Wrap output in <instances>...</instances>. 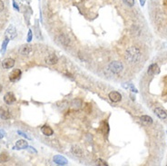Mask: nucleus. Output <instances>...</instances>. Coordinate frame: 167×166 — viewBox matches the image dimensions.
Instances as JSON below:
<instances>
[{"label":"nucleus","mask_w":167,"mask_h":166,"mask_svg":"<svg viewBox=\"0 0 167 166\" xmlns=\"http://www.w3.org/2000/svg\"><path fill=\"white\" fill-rule=\"evenodd\" d=\"M124 58L128 63H130V64H136L141 58L140 50L135 47H129L125 52Z\"/></svg>","instance_id":"nucleus-1"},{"label":"nucleus","mask_w":167,"mask_h":166,"mask_svg":"<svg viewBox=\"0 0 167 166\" xmlns=\"http://www.w3.org/2000/svg\"><path fill=\"white\" fill-rule=\"evenodd\" d=\"M109 69H110V71L113 74H118L123 71L124 65H123L122 63L119 62V61H114V62L110 63V65H109Z\"/></svg>","instance_id":"nucleus-2"},{"label":"nucleus","mask_w":167,"mask_h":166,"mask_svg":"<svg viewBox=\"0 0 167 166\" xmlns=\"http://www.w3.org/2000/svg\"><path fill=\"white\" fill-rule=\"evenodd\" d=\"M16 27L13 26V25H10L8 27H7V29L5 30V38H8L9 40H12L14 39L16 36Z\"/></svg>","instance_id":"nucleus-3"},{"label":"nucleus","mask_w":167,"mask_h":166,"mask_svg":"<svg viewBox=\"0 0 167 166\" xmlns=\"http://www.w3.org/2000/svg\"><path fill=\"white\" fill-rule=\"evenodd\" d=\"M22 76V72L20 69H18V68H16V69H14L12 72H11L9 74V80L11 82H16V81H18V80L20 79Z\"/></svg>","instance_id":"nucleus-4"},{"label":"nucleus","mask_w":167,"mask_h":166,"mask_svg":"<svg viewBox=\"0 0 167 166\" xmlns=\"http://www.w3.org/2000/svg\"><path fill=\"white\" fill-rule=\"evenodd\" d=\"M32 51H33V49H32V47L30 45H24L20 47L19 54L23 56H28V55H31Z\"/></svg>","instance_id":"nucleus-5"},{"label":"nucleus","mask_w":167,"mask_h":166,"mask_svg":"<svg viewBox=\"0 0 167 166\" xmlns=\"http://www.w3.org/2000/svg\"><path fill=\"white\" fill-rule=\"evenodd\" d=\"M4 102L7 105H12L16 102V96L13 93H7L4 96Z\"/></svg>","instance_id":"nucleus-6"},{"label":"nucleus","mask_w":167,"mask_h":166,"mask_svg":"<svg viewBox=\"0 0 167 166\" xmlns=\"http://www.w3.org/2000/svg\"><path fill=\"white\" fill-rule=\"evenodd\" d=\"M109 99H110L113 103H118L122 100V95L118 92H111L108 94Z\"/></svg>","instance_id":"nucleus-7"},{"label":"nucleus","mask_w":167,"mask_h":166,"mask_svg":"<svg viewBox=\"0 0 167 166\" xmlns=\"http://www.w3.org/2000/svg\"><path fill=\"white\" fill-rule=\"evenodd\" d=\"M45 61L47 65H55V64H57V62H58V57H57L55 54H51L45 57Z\"/></svg>","instance_id":"nucleus-8"},{"label":"nucleus","mask_w":167,"mask_h":166,"mask_svg":"<svg viewBox=\"0 0 167 166\" xmlns=\"http://www.w3.org/2000/svg\"><path fill=\"white\" fill-rule=\"evenodd\" d=\"M11 117L10 112L7 108L5 107H0V118L3 120H7Z\"/></svg>","instance_id":"nucleus-9"},{"label":"nucleus","mask_w":167,"mask_h":166,"mask_svg":"<svg viewBox=\"0 0 167 166\" xmlns=\"http://www.w3.org/2000/svg\"><path fill=\"white\" fill-rule=\"evenodd\" d=\"M15 65V60L12 58H5L2 62V66L5 69H9V68H12Z\"/></svg>","instance_id":"nucleus-10"},{"label":"nucleus","mask_w":167,"mask_h":166,"mask_svg":"<svg viewBox=\"0 0 167 166\" xmlns=\"http://www.w3.org/2000/svg\"><path fill=\"white\" fill-rule=\"evenodd\" d=\"M148 74L150 76H154V74H157L160 73V69H159V66L156 64H153L150 66L148 67V70H147Z\"/></svg>","instance_id":"nucleus-11"},{"label":"nucleus","mask_w":167,"mask_h":166,"mask_svg":"<svg viewBox=\"0 0 167 166\" xmlns=\"http://www.w3.org/2000/svg\"><path fill=\"white\" fill-rule=\"evenodd\" d=\"M71 152L74 155H76V156H78V157L83 156V150H82V148L78 145H73L71 147Z\"/></svg>","instance_id":"nucleus-12"},{"label":"nucleus","mask_w":167,"mask_h":166,"mask_svg":"<svg viewBox=\"0 0 167 166\" xmlns=\"http://www.w3.org/2000/svg\"><path fill=\"white\" fill-rule=\"evenodd\" d=\"M53 160H54V162L56 164H58V165H66V164H67V160L65 157L61 156V155H55Z\"/></svg>","instance_id":"nucleus-13"},{"label":"nucleus","mask_w":167,"mask_h":166,"mask_svg":"<svg viewBox=\"0 0 167 166\" xmlns=\"http://www.w3.org/2000/svg\"><path fill=\"white\" fill-rule=\"evenodd\" d=\"M41 132H42V134L45 136H51V135H53V134H54L53 129H52L51 127H49L48 125H44V126H42L41 127Z\"/></svg>","instance_id":"nucleus-14"},{"label":"nucleus","mask_w":167,"mask_h":166,"mask_svg":"<svg viewBox=\"0 0 167 166\" xmlns=\"http://www.w3.org/2000/svg\"><path fill=\"white\" fill-rule=\"evenodd\" d=\"M16 147L19 150H23L28 147V142L26 140H18L16 142Z\"/></svg>","instance_id":"nucleus-15"},{"label":"nucleus","mask_w":167,"mask_h":166,"mask_svg":"<svg viewBox=\"0 0 167 166\" xmlns=\"http://www.w3.org/2000/svg\"><path fill=\"white\" fill-rule=\"evenodd\" d=\"M154 113L160 119H165L167 117V113L164 109H162V108H156V109H154Z\"/></svg>","instance_id":"nucleus-16"},{"label":"nucleus","mask_w":167,"mask_h":166,"mask_svg":"<svg viewBox=\"0 0 167 166\" xmlns=\"http://www.w3.org/2000/svg\"><path fill=\"white\" fill-rule=\"evenodd\" d=\"M100 129L102 131V133L103 134H108L109 133V125L107 123V122H102L101 124H100Z\"/></svg>","instance_id":"nucleus-17"},{"label":"nucleus","mask_w":167,"mask_h":166,"mask_svg":"<svg viewBox=\"0 0 167 166\" xmlns=\"http://www.w3.org/2000/svg\"><path fill=\"white\" fill-rule=\"evenodd\" d=\"M83 105V102L81 99H74L72 101V106L74 108H76V109H78Z\"/></svg>","instance_id":"nucleus-18"},{"label":"nucleus","mask_w":167,"mask_h":166,"mask_svg":"<svg viewBox=\"0 0 167 166\" xmlns=\"http://www.w3.org/2000/svg\"><path fill=\"white\" fill-rule=\"evenodd\" d=\"M140 120L143 122V123H145L146 124H151L153 123V119L152 117L150 116H148V115H143L140 117Z\"/></svg>","instance_id":"nucleus-19"},{"label":"nucleus","mask_w":167,"mask_h":166,"mask_svg":"<svg viewBox=\"0 0 167 166\" xmlns=\"http://www.w3.org/2000/svg\"><path fill=\"white\" fill-rule=\"evenodd\" d=\"M9 161V156L7 153H0V163H7Z\"/></svg>","instance_id":"nucleus-20"},{"label":"nucleus","mask_w":167,"mask_h":166,"mask_svg":"<svg viewBox=\"0 0 167 166\" xmlns=\"http://www.w3.org/2000/svg\"><path fill=\"white\" fill-rule=\"evenodd\" d=\"M59 39H60V42L65 45H68L69 44H70V39L66 36H61L59 37Z\"/></svg>","instance_id":"nucleus-21"},{"label":"nucleus","mask_w":167,"mask_h":166,"mask_svg":"<svg viewBox=\"0 0 167 166\" xmlns=\"http://www.w3.org/2000/svg\"><path fill=\"white\" fill-rule=\"evenodd\" d=\"M51 142V145L55 147V149H57V150H61V144L60 142L57 141V140H51L49 141Z\"/></svg>","instance_id":"nucleus-22"},{"label":"nucleus","mask_w":167,"mask_h":166,"mask_svg":"<svg viewBox=\"0 0 167 166\" xmlns=\"http://www.w3.org/2000/svg\"><path fill=\"white\" fill-rule=\"evenodd\" d=\"M9 42V39L8 38H5L4 42H3V45H2V52L5 53V49H7V45Z\"/></svg>","instance_id":"nucleus-23"},{"label":"nucleus","mask_w":167,"mask_h":166,"mask_svg":"<svg viewBox=\"0 0 167 166\" xmlns=\"http://www.w3.org/2000/svg\"><path fill=\"white\" fill-rule=\"evenodd\" d=\"M96 164H97V165H100V166H107V165H108V163H107L105 161H103V160H102V159L96 160Z\"/></svg>","instance_id":"nucleus-24"},{"label":"nucleus","mask_w":167,"mask_h":166,"mask_svg":"<svg viewBox=\"0 0 167 166\" xmlns=\"http://www.w3.org/2000/svg\"><path fill=\"white\" fill-rule=\"evenodd\" d=\"M124 3L128 5V7H134L135 2V0H123Z\"/></svg>","instance_id":"nucleus-25"},{"label":"nucleus","mask_w":167,"mask_h":166,"mask_svg":"<svg viewBox=\"0 0 167 166\" xmlns=\"http://www.w3.org/2000/svg\"><path fill=\"white\" fill-rule=\"evenodd\" d=\"M32 37H33L32 30H29V31H28V35H27V42H30L31 40H32Z\"/></svg>","instance_id":"nucleus-26"},{"label":"nucleus","mask_w":167,"mask_h":166,"mask_svg":"<svg viewBox=\"0 0 167 166\" xmlns=\"http://www.w3.org/2000/svg\"><path fill=\"white\" fill-rule=\"evenodd\" d=\"M17 134H20V135H22V136H24V137H26V138H27V139H31L30 137L28 136L27 134H24V133H22L21 131H18V132H17Z\"/></svg>","instance_id":"nucleus-27"},{"label":"nucleus","mask_w":167,"mask_h":166,"mask_svg":"<svg viewBox=\"0 0 167 166\" xmlns=\"http://www.w3.org/2000/svg\"><path fill=\"white\" fill-rule=\"evenodd\" d=\"M4 8H5V5H4L3 1L0 0V12H2V11L4 10Z\"/></svg>","instance_id":"nucleus-28"},{"label":"nucleus","mask_w":167,"mask_h":166,"mask_svg":"<svg viewBox=\"0 0 167 166\" xmlns=\"http://www.w3.org/2000/svg\"><path fill=\"white\" fill-rule=\"evenodd\" d=\"M28 150H29L30 152H34V153H37V152L34 150V148H33V147H28Z\"/></svg>","instance_id":"nucleus-29"},{"label":"nucleus","mask_w":167,"mask_h":166,"mask_svg":"<svg viewBox=\"0 0 167 166\" xmlns=\"http://www.w3.org/2000/svg\"><path fill=\"white\" fill-rule=\"evenodd\" d=\"M140 1V5H142V7H143L145 5V0H139Z\"/></svg>","instance_id":"nucleus-30"},{"label":"nucleus","mask_w":167,"mask_h":166,"mask_svg":"<svg viewBox=\"0 0 167 166\" xmlns=\"http://www.w3.org/2000/svg\"><path fill=\"white\" fill-rule=\"evenodd\" d=\"M13 3H14V7H15V8H16V10H19V7H17V5H16V2H15V1H13Z\"/></svg>","instance_id":"nucleus-31"},{"label":"nucleus","mask_w":167,"mask_h":166,"mask_svg":"<svg viewBox=\"0 0 167 166\" xmlns=\"http://www.w3.org/2000/svg\"><path fill=\"white\" fill-rule=\"evenodd\" d=\"M3 136H4V134H3V132H1V131H0V140H1V139L3 138Z\"/></svg>","instance_id":"nucleus-32"},{"label":"nucleus","mask_w":167,"mask_h":166,"mask_svg":"<svg viewBox=\"0 0 167 166\" xmlns=\"http://www.w3.org/2000/svg\"><path fill=\"white\" fill-rule=\"evenodd\" d=\"M2 90V86H1V85H0V91H1Z\"/></svg>","instance_id":"nucleus-33"}]
</instances>
